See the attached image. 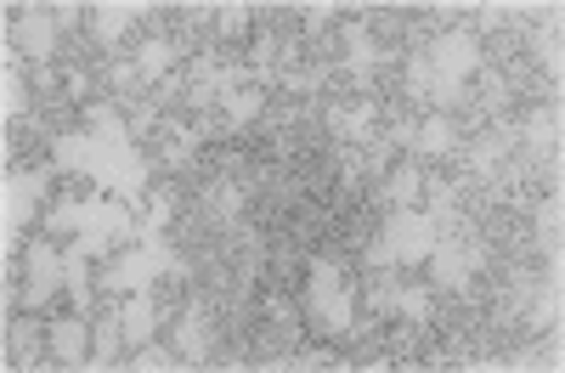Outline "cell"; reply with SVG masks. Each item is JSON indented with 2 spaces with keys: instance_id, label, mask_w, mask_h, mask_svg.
<instances>
[{
  "instance_id": "6da1fadb",
  "label": "cell",
  "mask_w": 565,
  "mask_h": 373,
  "mask_svg": "<svg viewBox=\"0 0 565 373\" xmlns=\"http://www.w3.org/2000/svg\"><path fill=\"white\" fill-rule=\"evenodd\" d=\"M7 362L12 367H45V317L40 311H7Z\"/></svg>"
}]
</instances>
